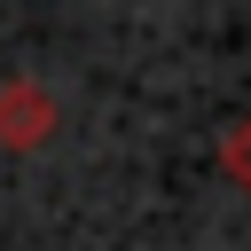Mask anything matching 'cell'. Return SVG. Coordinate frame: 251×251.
<instances>
[{
  "label": "cell",
  "mask_w": 251,
  "mask_h": 251,
  "mask_svg": "<svg viewBox=\"0 0 251 251\" xmlns=\"http://www.w3.org/2000/svg\"><path fill=\"white\" fill-rule=\"evenodd\" d=\"M220 165H227V173H235V180L251 188V118H243V126L227 133V149H220Z\"/></svg>",
  "instance_id": "1"
}]
</instances>
